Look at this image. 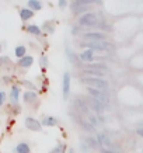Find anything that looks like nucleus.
<instances>
[{
    "label": "nucleus",
    "instance_id": "1",
    "mask_svg": "<svg viewBox=\"0 0 143 153\" xmlns=\"http://www.w3.org/2000/svg\"><path fill=\"white\" fill-rule=\"evenodd\" d=\"M83 84H86L87 87L91 88H97V90H101V91H107L110 88V84L105 79H98V77H83L80 80Z\"/></svg>",
    "mask_w": 143,
    "mask_h": 153
},
{
    "label": "nucleus",
    "instance_id": "2",
    "mask_svg": "<svg viewBox=\"0 0 143 153\" xmlns=\"http://www.w3.org/2000/svg\"><path fill=\"white\" fill-rule=\"evenodd\" d=\"M100 17L97 16V13H93V11H87L80 16L79 19V25L80 27H97L100 24Z\"/></svg>",
    "mask_w": 143,
    "mask_h": 153
},
{
    "label": "nucleus",
    "instance_id": "3",
    "mask_svg": "<svg viewBox=\"0 0 143 153\" xmlns=\"http://www.w3.org/2000/svg\"><path fill=\"white\" fill-rule=\"evenodd\" d=\"M87 93L90 97L96 98L97 101H100L101 104H104V105H110L111 102V98L110 96H108V93L107 91H101V90H97V88H91V87H87Z\"/></svg>",
    "mask_w": 143,
    "mask_h": 153
},
{
    "label": "nucleus",
    "instance_id": "4",
    "mask_svg": "<svg viewBox=\"0 0 143 153\" xmlns=\"http://www.w3.org/2000/svg\"><path fill=\"white\" fill-rule=\"evenodd\" d=\"M83 47H87L91 51H98V52H104V51H111L114 45L110 44L107 41H94V42H83L82 44Z\"/></svg>",
    "mask_w": 143,
    "mask_h": 153
},
{
    "label": "nucleus",
    "instance_id": "5",
    "mask_svg": "<svg viewBox=\"0 0 143 153\" xmlns=\"http://www.w3.org/2000/svg\"><path fill=\"white\" fill-rule=\"evenodd\" d=\"M73 105L76 107V110H77L79 112H82L83 115L87 117L88 114H91V111H90V107H88L87 101H86V100H83V98L76 97V98L73 100Z\"/></svg>",
    "mask_w": 143,
    "mask_h": 153
},
{
    "label": "nucleus",
    "instance_id": "6",
    "mask_svg": "<svg viewBox=\"0 0 143 153\" xmlns=\"http://www.w3.org/2000/svg\"><path fill=\"white\" fill-rule=\"evenodd\" d=\"M86 101H87L88 107H90V110H93V111L96 112L97 115H100V114H102V112L105 111V105L104 104H101L100 101H97L96 98H93L88 96V98H86Z\"/></svg>",
    "mask_w": 143,
    "mask_h": 153
},
{
    "label": "nucleus",
    "instance_id": "7",
    "mask_svg": "<svg viewBox=\"0 0 143 153\" xmlns=\"http://www.w3.org/2000/svg\"><path fill=\"white\" fill-rule=\"evenodd\" d=\"M97 140L101 149H111V150H114V143H112V140L108 135L105 134H98L97 135Z\"/></svg>",
    "mask_w": 143,
    "mask_h": 153
},
{
    "label": "nucleus",
    "instance_id": "8",
    "mask_svg": "<svg viewBox=\"0 0 143 153\" xmlns=\"http://www.w3.org/2000/svg\"><path fill=\"white\" fill-rule=\"evenodd\" d=\"M83 38L86 42H94V41H105L107 35L104 33H84Z\"/></svg>",
    "mask_w": 143,
    "mask_h": 153
},
{
    "label": "nucleus",
    "instance_id": "9",
    "mask_svg": "<svg viewBox=\"0 0 143 153\" xmlns=\"http://www.w3.org/2000/svg\"><path fill=\"white\" fill-rule=\"evenodd\" d=\"M25 126H27L30 131H34V132H39V131L42 129V124L38 120L33 118V117L25 118Z\"/></svg>",
    "mask_w": 143,
    "mask_h": 153
},
{
    "label": "nucleus",
    "instance_id": "10",
    "mask_svg": "<svg viewBox=\"0 0 143 153\" xmlns=\"http://www.w3.org/2000/svg\"><path fill=\"white\" fill-rule=\"evenodd\" d=\"M62 93H63V100L69 97L70 94V73L65 72L63 73V83H62Z\"/></svg>",
    "mask_w": 143,
    "mask_h": 153
},
{
    "label": "nucleus",
    "instance_id": "11",
    "mask_svg": "<svg viewBox=\"0 0 143 153\" xmlns=\"http://www.w3.org/2000/svg\"><path fill=\"white\" fill-rule=\"evenodd\" d=\"M80 60L82 62H84V63H90V62H93V59H94V51H91V49H86V51H83L82 53H80Z\"/></svg>",
    "mask_w": 143,
    "mask_h": 153
},
{
    "label": "nucleus",
    "instance_id": "12",
    "mask_svg": "<svg viewBox=\"0 0 143 153\" xmlns=\"http://www.w3.org/2000/svg\"><path fill=\"white\" fill-rule=\"evenodd\" d=\"M79 125L82 126V129L86 131V132H88L90 135L96 132V128H94V126H93L87 120H83V118H80V120H79Z\"/></svg>",
    "mask_w": 143,
    "mask_h": 153
},
{
    "label": "nucleus",
    "instance_id": "13",
    "mask_svg": "<svg viewBox=\"0 0 143 153\" xmlns=\"http://www.w3.org/2000/svg\"><path fill=\"white\" fill-rule=\"evenodd\" d=\"M84 142L88 145V148L90 149H98L100 148V143H98V140H97V136L94 138V136H91V135H87V136L84 138Z\"/></svg>",
    "mask_w": 143,
    "mask_h": 153
},
{
    "label": "nucleus",
    "instance_id": "14",
    "mask_svg": "<svg viewBox=\"0 0 143 153\" xmlns=\"http://www.w3.org/2000/svg\"><path fill=\"white\" fill-rule=\"evenodd\" d=\"M86 73L91 74L90 77H98V79H104V76H105V72L104 70H100V69H94V68H88L87 70H84Z\"/></svg>",
    "mask_w": 143,
    "mask_h": 153
},
{
    "label": "nucleus",
    "instance_id": "15",
    "mask_svg": "<svg viewBox=\"0 0 143 153\" xmlns=\"http://www.w3.org/2000/svg\"><path fill=\"white\" fill-rule=\"evenodd\" d=\"M42 126H56L58 125V120H56L55 117H51V115H46L42 118L41 121Z\"/></svg>",
    "mask_w": 143,
    "mask_h": 153
},
{
    "label": "nucleus",
    "instance_id": "16",
    "mask_svg": "<svg viewBox=\"0 0 143 153\" xmlns=\"http://www.w3.org/2000/svg\"><path fill=\"white\" fill-rule=\"evenodd\" d=\"M66 56H67V59H69V62L72 63V65H76L79 60H80V58L77 56V53H74V52L67 47H66Z\"/></svg>",
    "mask_w": 143,
    "mask_h": 153
},
{
    "label": "nucleus",
    "instance_id": "17",
    "mask_svg": "<svg viewBox=\"0 0 143 153\" xmlns=\"http://www.w3.org/2000/svg\"><path fill=\"white\" fill-rule=\"evenodd\" d=\"M27 6H28V9L33 10V11H39L42 9V3L39 0H28Z\"/></svg>",
    "mask_w": 143,
    "mask_h": 153
},
{
    "label": "nucleus",
    "instance_id": "18",
    "mask_svg": "<svg viewBox=\"0 0 143 153\" xmlns=\"http://www.w3.org/2000/svg\"><path fill=\"white\" fill-rule=\"evenodd\" d=\"M37 93L35 91H33V90H28V91H25L24 93V101L25 102H35L37 101Z\"/></svg>",
    "mask_w": 143,
    "mask_h": 153
},
{
    "label": "nucleus",
    "instance_id": "19",
    "mask_svg": "<svg viewBox=\"0 0 143 153\" xmlns=\"http://www.w3.org/2000/svg\"><path fill=\"white\" fill-rule=\"evenodd\" d=\"M20 17H21V20L23 21H27V20L33 19L34 17V11L30 9H21L20 10Z\"/></svg>",
    "mask_w": 143,
    "mask_h": 153
},
{
    "label": "nucleus",
    "instance_id": "20",
    "mask_svg": "<svg viewBox=\"0 0 143 153\" xmlns=\"http://www.w3.org/2000/svg\"><path fill=\"white\" fill-rule=\"evenodd\" d=\"M33 63H34L33 56H24V58H21V59L19 60V65L21 66V68H30Z\"/></svg>",
    "mask_w": 143,
    "mask_h": 153
},
{
    "label": "nucleus",
    "instance_id": "21",
    "mask_svg": "<svg viewBox=\"0 0 143 153\" xmlns=\"http://www.w3.org/2000/svg\"><path fill=\"white\" fill-rule=\"evenodd\" d=\"M86 120H87L88 122H90V124L94 126V128H96V126H100V125H101V121H100L98 115H94L93 112H91V114H88V115L86 117Z\"/></svg>",
    "mask_w": 143,
    "mask_h": 153
},
{
    "label": "nucleus",
    "instance_id": "22",
    "mask_svg": "<svg viewBox=\"0 0 143 153\" xmlns=\"http://www.w3.org/2000/svg\"><path fill=\"white\" fill-rule=\"evenodd\" d=\"M31 149H30V145L25 143V142H21L16 146V153H30Z\"/></svg>",
    "mask_w": 143,
    "mask_h": 153
},
{
    "label": "nucleus",
    "instance_id": "23",
    "mask_svg": "<svg viewBox=\"0 0 143 153\" xmlns=\"http://www.w3.org/2000/svg\"><path fill=\"white\" fill-rule=\"evenodd\" d=\"M11 101L14 102V104H17L19 102V97H20V87H17V86H13L11 87Z\"/></svg>",
    "mask_w": 143,
    "mask_h": 153
},
{
    "label": "nucleus",
    "instance_id": "24",
    "mask_svg": "<svg viewBox=\"0 0 143 153\" xmlns=\"http://www.w3.org/2000/svg\"><path fill=\"white\" fill-rule=\"evenodd\" d=\"M25 52H27V48L23 47V45H20V47H17L14 49V53H16V56H17L19 59H21V58L25 56Z\"/></svg>",
    "mask_w": 143,
    "mask_h": 153
},
{
    "label": "nucleus",
    "instance_id": "25",
    "mask_svg": "<svg viewBox=\"0 0 143 153\" xmlns=\"http://www.w3.org/2000/svg\"><path fill=\"white\" fill-rule=\"evenodd\" d=\"M27 31L30 34H33V35H37V37H38V35H41V28L38 27V25H34V24H33V25H28Z\"/></svg>",
    "mask_w": 143,
    "mask_h": 153
},
{
    "label": "nucleus",
    "instance_id": "26",
    "mask_svg": "<svg viewBox=\"0 0 143 153\" xmlns=\"http://www.w3.org/2000/svg\"><path fill=\"white\" fill-rule=\"evenodd\" d=\"M49 153H66V145H63V143L56 145Z\"/></svg>",
    "mask_w": 143,
    "mask_h": 153
},
{
    "label": "nucleus",
    "instance_id": "27",
    "mask_svg": "<svg viewBox=\"0 0 143 153\" xmlns=\"http://www.w3.org/2000/svg\"><path fill=\"white\" fill-rule=\"evenodd\" d=\"M80 4H84V6H88V4H93L94 1H97V0H77Z\"/></svg>",
    "mask_w": 143,
    "mask_h": 153
},
{
    "label": "nucleus",
    "instance_id": "28",
    "mask_svg": "<svg viewBox=\"0 0 143 153\" xmlns=\"http://www.w3.org/2000/svg\"><path fill=\"white\" fill-rule=\"evenodd\" d=\"M6 101V93L4 91H0V105H3Z\"/></svg>",
    "mask_w": 143,
    "mask_h": 153
},
{
    "label": "nucleus",
    "instance_id": "29",
    "mask_svg": "<svg viewBox=\"0 0 143 153\" xmlns=\"http://www.w3.org/2000/svg\"><path fill=\"white\" fill-rule=\"evenodd\" d=\"M66 6H67V0H59V7H60V9L65 10Z\"/></svg>",
    "mask_w": 143,
    "mask_h": 153
},
{
    "label": "nucleus",
    "instance_id": "30",
    "mask_svg": "<svg viewBox=\"0 0 143 153\" xmlns=\"http://www.w3.org/2000/svg\"><path fill=\"white\" fill-rule=\"evenodd\" d=\"M136 135L140 136V138H143V126H138V128H136Z\"/></svg>",
    "mask_w": 143,
    "mask_h": 153
},
{
    "label": "nucleus",
    "instance_id": "31",
    "mask_svg": "<svg viewBox=\"0 0 143 153\" xmlns=\"http://www.w3.org/2000/svg\"><path fill=\"white\" fill-rule=\"evenodd\" d=\"M41 66H42V68H46V66H48V60H46L45 56H44V58H41Z\"/></svg>",
    "mask_w": 143,
    "mask_h": 153
},
{
    "label": "nucleus",
    "instance_id": "32",
    "mask_svg": "<svg viewBox=\"0 0 143 153\" xmlns=\"http://www.w3.org/2000/svg\"><path fill=\"white\" fill-rule=\"evenodd\" d=\"M100 152L101 153H118V152H115V150H111V149H101Z\"/></svg>",
    "mask_w": 143,
    "mask_h": 153
},
{
    "label": "nucleus",
    "instance_id": "33",
    "mask_svg": "<svg viewBox=\"0 0 143 153\" xmlns=\"http://www.w3.org/2000/svg\"><path fill=\"white\" fill-rule=\"evenodd\" d=\"M9 62V58H0V65H3V63H7Z\"/></svg>",
    "mask_w": 143,
    "mask_h": 153
},
{
    "label": "nucleus",
    "instance_id": "34",
    "mask_svg": "<svg viewBox=\"0 0 143 153\" xmlns=\"http://www.w3.org/2000/svg\"><path fill=\"white\" fill-rule=\"evenodd\" d=\"M67 153H76V152H74V149H69V152Z\"/></svg>",
    "mask_w": 143,
    "mask_h": 153
},
{
    "label": "nucleus",
    "instance_id": "35",
    "mask_svg": "<svg viewBox=\"0 0 143 153\" xmlns=\"http://www.w3.org/2000/svg\"><path fill=\"white\" fill-rule=\"evenodd\" d=\"M142 153H143V148H142Z\"/></svg>",
    "mask_w": 143,
    "mask_h": 153
},
{
    "label": "nucleus",
    "instance_id": "36",
    "mask_svg": "<svg viewBox=\"0 0 143 153\" xmlns=\"http://www.w3.org/2000/svg\"><path fill=\"white\" fill-rule=\"evenodd\" d=\"M0 49H1V45H0Z\"/></svg>",
    "mask_w": 143,
    "mask_h": 153
}]
</instances>
